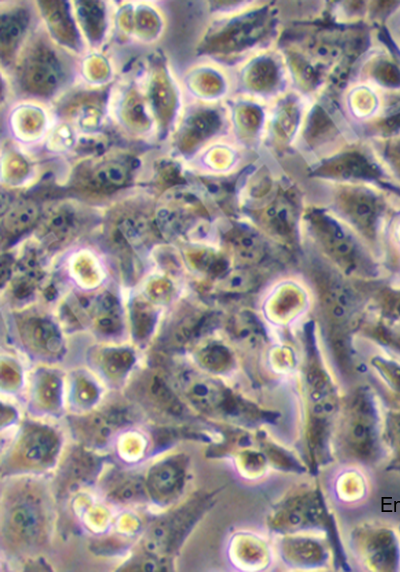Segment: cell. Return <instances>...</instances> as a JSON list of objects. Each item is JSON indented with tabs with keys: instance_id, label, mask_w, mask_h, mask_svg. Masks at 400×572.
<instances>
[{
	"instance_id": "obj_11",
	"label": "cell",
	"mask_w": 400,
	"mask_h": 572,
	"mask_svg": "<svg viewBox=\"0 0 400 572\" xmlns=\"http://www.w3.org/2000/svg\"><path fill=\"white\" fill-rule=\"evenodd\" d=\"M269 226L275 232L284 235L290 232L294 223V212L290 203L284 199L277 200L266 213Z\"/></svg>"
},
{
	"instance_id": "obj_2",
	"label": "cell",
	"mask_w": 400,
	"mask_h": 572,
	"mask_svg": "<svg viewBox=\"0 0 400 572\" xmlns=\"http://www.w3.org/2000/svg\"><path fill=\"white\" fill-rule=\"evenodd\" d=\"M181 383L188 398L206 411H216L222 415L239 416L238 406L228 398L216 381L198 374L188 373Z\"/></svg>"
},
{
	"instance_id": "obj_10",
	"label": "cell",
	"mask_w": 400,
	"mask_h": 572,
	"mask_svg": "<svg viewBox=\"0 0 400 572\" xmlns=\"http://www.w3.org/2000/svg\"><path fill=\"white\" fill-rule=\"evenodd\" d=\"M324 303L330 319L336 324L346 322L354 306L351 295L342 288L330 290Z\"/></svg>"
},
{
	"instance_id": "obj_20",
	"label": "cell",
	"mask_w": 400,
	"mask_h": 572,
	"mask_svg": "<svg viewBox=\"0 0 400 572\" xmlns=\"http://www.w3.org/2000/svg\"><path fill=\"white\" fill-rule=\"evenodd\" d=\"M13 522L22 534L33 535L37 529V516L28 506H20L13 513Z\"/></svg>"
},
{
	"instance_id": "obj_12",
	"label": "cell",
	"mask_w": 400,
	"mask_h": 572,
	"mask_svg": "<svg viewBox=\"0 0 400 572\" xmlns=\"http://www.w3.org/2000/svg\"><path fill=\"white\" fill-rule=\"evenodd\" d=\"M180 480L181 477L178 467H175L171 462H169L168 464H162L153 472L151 485L157 493L163 496L171 495L173 491H177Z\"/></svg>"
},
{
	"instance_id": "obj_3",
	"label": "cell",
	"mask_w": 400,
	"mask_h": 572,
	"mask_svg": "<svg viewBox=\"0 0 400 572\" xmlns=\"http://www.w3.org/2000/svg\"><path fill=\"white\" fill-rule=\"evenodd\" d=\"M362 554L370 566L380 571H394L399 564V547L395 534L385 528L362 535Z\"/></svg>"
},
{
	"instance_id": "obj_23",
	"label": "cell",
	"mask_w": 400,
	"mask_h": 572,
	"mask_svg": "<svg viewBox=\"0 0 400 572\" xmlns=\"http://www.w3.org/2000/svg\"><path fill=\"white\" fill-rule=\"evenodd\" d=\"M171 285L164 279L155 280L149 286V295L151 299L157 302H164L169 300L171 296Z\"/></svg>"
},
{
	"instance_id": "obj_5",
	"label": "cell",
	"mask_w": 400,
	"mask_h": 572,
	"mask_svg": "<svg viewBox=\"0 0 400 572\" xmlns=\"http://www.w3.org/2000/svg\"><path fill=\"white\" fill-rule=\"evenodd\" d=\"M92 311L95 325L103 333L112 334L119 330L121 318L117 299L110 293H103L94 300Z\"/></svg>"
},
{
	"instance_id": "obj_9",
	"label": "cell",
	"mask_w": 400,
	"mask_h": 572,
	"mask_svg": "<svg viewBox=\"0 0 400 572\" xmlns=\"http://www.w3.org/2000/svg\"><path fill=\"white\" fill-rule=\"evenodd\" d=\"M374 200L363 194H354L346 199V212L362 229L370 231L376 219Z\"/></svg>"
},
{
	"instance_id": "obj_21",
	"label": "cell",
	"mask_w": 400,
	"mask_h": 572,
	"mask_svg": "<svg viewBox=\"0 0 400 572\" xmlns=\"http://www.w3.org/2000/svg\"><path fill=\"white\" fill-rule=\"evenodd\" d=\"M23 30L21 19L13 15L2 16L1 40L2 45H13L20 38Z\"/></svg>"
},
{
	"instance_id": "obj_26",
	"label": "cell",
	"mask_w": 400,
	"mask_h": 572,
	"mask_svg": "<svg viewBox=\"0 0 400 572\" xmlns=\"http://www.w3.org/2000/svg\"><path fill=\"white\" fill-rule=\"evenodd\" d=\"M388 315L394 321H400V293L392 296L387 303Z\"/></svg>"
},
{
	"instance_id": "obj_13",
	"label": "cell",
	"mask_w": 400,
	"mask_h": 572,
	"mask_svg": "<svg viewBox=\"0 0 400 572\" xmlns=\"http://www.w3.org/2000/svg\"><path fill=\"white\" fill-rule=\"evenodd\" d=\"M128 179L127 167L117 161H107L97 167L94 180L104 187H118Z\"/></svg>"
},
{
	"instance_id": "obj_16",
	"label": "cell",
	"mask_w": 400,
	"mask_h": 572,
	"mask_svg": "<svg viewBox=\"0 0 400 572\" xmlns=\"http://www.w3.org/2000/svg\"><path fill=\"white\" fill-rule=\"evenodd\" d=\"M155 321L152 307L144 301L136 300L132 306V322L135 333L145 337L151 331Z\"/></svg>"
},
{
	"instance_id": "obj_15",
	"label": "cell",
	"mask_w": 400,
	"mask_h": 572,
	"mask_svg": "<svg viewBox=\"0 0 400 572\" xmlns=\"http://www.w3.org/2000/svg\"><path fill=\"white\" fill-rule=\"evenodd\" d=\"M46 227L53 237L63 239L76 227L74 214L68 210H58L48 216Z\"/></svg>"
},
{
	"instance_id": "obj_7",
	"label": "cell",
	"mask_w": 400,
	"mask_h": 572,
	"mask_svg": "<svg viewBox=\"0 0 400 572\" xmlns=\"http://www.w3.org/2000/svg\"><path fill=\"white\" fill-rule=\"evenodd\" d=\"M38 215L39 208L33 201H19L7 209L3 224L7 231L16 234L31 227Z\"/></svg>"
},
{
	"instance_id": "obj_25",
	"label": "cell",
	"mask_w": 400,
	"mask_h": 572,
	"mask_svg": "<svg viewBox=\"0 0 400 572\" xmlns=\"http://www.w3.org/2000/svg\"><path fill=\"white\" fill-rule=\"evenodd\" d=\"M386 337L390 343L400 350V321H394L386 330Z\"/></svg>"
},
{
	"instance_id": "obj_18",
	"label": "cell",
	"mask_w": 400,
	"mask_h": 572,
	"mask_svg": "<svg viewBox=\"0 0 400 572\" xmlns=\"http://www.w3.org/2000/svg\"><path fill=\"white\" fill-rule=\"evenodd\" d=\"M254 284L253 275L246 270H234L228 273L219 283V287L230 293H240L249 290Z\"/></svg>"
},
{
	"instance_id": "obj_27",
	"label": "cell",
	"mask_w": 400,
	"mask_h": 572,
	"mask_svg": "<svg viewBox=\"0 0 400 572\" xmlns=\"http://www.w3.org/2000/svg\"><path fill=\"white\" fill-rule=\"evenodd\" d=\"M395 155H396L397 163L400 166V146H398V148L396 149Z\"/></svg>"
},
{
	"instance_id": "obj_1",
	"label": "cell",
	"mask_w": 400,
	"mask_h": 572,
	"mask_svg": "<svg viewBox=\"0 0 400 572\" xmlns=\"http://www.w3.org/2000/svg\"><path fill=\"white\" fill-rule=\"evenodd\" d=\"M378 417L366 395H359L350 403L341 425V439L346 451L365 460L378 451Z\"/></svg>"
},
{
	"instance_id": "obj_4",
	"label": "cell",
	"mask_w": 400,
	"mask_h": 572,
	"mask_svg": "<svg viewBox=\"0 0 400 572\" xmlns=\"http://www.w3.org/2000/svg\"><path fill=\"white\" fill-rule=\"evenodd\" d=\"M315 225L324 245L333 256L341 260L352 257L353 241L339 224L329 217L322 216L316 219Z\"/></svg>"
},
{
	"instance_id": "obj_24",
	"label": "cell",
	"mask_w": 400,
	"mask_h": 572,
	"mask_svg": "<svg viewBox=\"0 0 400 572\" xmlns=\"http://www.w3.org/2000/svg\"><path fill=\"white\" fill-rule=\"evenodd\" d=\"M203 358L210 367L220 368L226 363L228 355L223 348L216 346L206 351Z\"/></svg>"
},
{
	"instance_id": "obj_8",
	"label": "cell",
	"mask_w": 400,
	"mask_h": 572,
	"mask_svg": "<svg viewBox=\"0 0 400 572\" xmlns=\"http://www.w3.org/2000/svg\"><path fill=\"white\" fill-rule=\"evenodd\" d=\"M25 334L38 347L57 350L61 339L55 326L47 319L33 318L25 324Z\"/></svg>"
},
{
	"instance_id": "obj_6",
	"label": "cell",
	"mask_w": 400,
	"mask_h": 572,
	"mask_svg": "<svg viewBox=\"0 0 400 572\" xmlns=\"http://www.w3.org/2000/svg\"><path fill=\"white\" fill-rule=\"evenodd\" d=\"M316 501L311 498H301L293 501L290 506H286L278 515L279 522L282 521L283 527L295 528L303 527L309 523H315L318 519V507Z\"/></svg>"
},
{
	"instance_id": "obj_19",
	"label": "cell",
	"mask_w": 400,
	"mask_h": 572,
	"mask_svg": "<svg viewBox=\"0 0 400 572\" xmlns=\"http://www.w3.org/2000/svg\"><path fill=\"white\" fill-rule=\"evenodd\" d=\"M119 232L131 246H138L144 241L147 223L135 217H128L119 224Z\"/></svg>"
},
{
	"instance_id": "obj_22",
	"label": "cell",
	"mask_w": 400,
	"mask_h": 572,
	"mask_svg": "<svg viewBox=\"0 0 400 572\" xmlns=\"http://www.w3.org/2000/svg\"><path fill=\"white\" fill-rule=\"evenodd\" d=\"M131 356L126 351H111L104 359V366L110 374H121L129 365Z\"/></svg>"
},
{
	"instance_id": "obj_14",
	"label": "cell",
	"mask_w": 400,
	"mask_h": 572,
	"mask_svg": "<svg viewBox=\"0 0 400 572\" xmlns=\"http://www.w3.org/2000/svg\"><path fill=\"white\" fill-rule=\"evenodd\" d=\"M234 238V249L241 260L248 263L260 260L263 255V246L255 234L244 231Z\"/></svg>"
},
{
	"instance_id": "obj_17",
	"label": "cell",
	"mask_w": 400,
	"mask_h": 572,
	"mask_svg": "<svg viewBox=\"0 0 400 572\" xmlns=\"http://www.w3.org/2000/svg\"><path fill=\"white\" fill-rule=\"evenodd\" d=\"M385 437L393 454L392 466L400 469V412L388 414Z\"/></svg>"
}]
</instances>
